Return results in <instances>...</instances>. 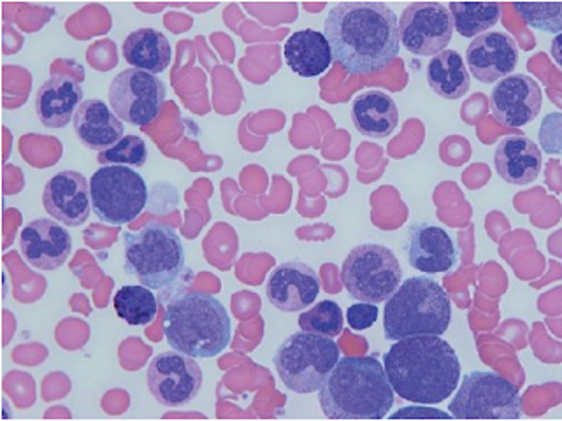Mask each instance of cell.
I'll return each instance as SVG.
<instances>
[{"mask_svg": "<svg viewBox=\"0 0 562 421\" xmlns=\"http://www.w3.org/2000/svg\"><path fill=\"white\" fill-rule=\"evenodd\" d=\"M427 84L436 95L457 101L470 92L471 76L456 49H445L427 66Z\"/></svg>", "mask_w": 562, "mask_h": 421, "instance_id": "484cf974", "label": "cell"}, {"mask_svg": "<svg viewBox=\"0 0 562 421\" xmlns=\"http://www.w3.org/2000/svg\"><path fill=\"white\" fill-rule=\"evenodd\" d=\"M452 323V304L443 286L424 276L401 283L385 304L383 332L386 341L415 335H443Z\"/></svg>", "mask_w": 562, "mask_h": 421, "instance_id": "5b68a950", "label": "cell"}, {"mask_svg": "<svg viewBox=\"0 0 562 421\" xmlns=\"http://www.w3.org/2000/svg\"><path fill=\"white\" fill-rule=\"evenodd\" d=\"M338 360L339 346L333 338L303 330L281 342L272 362L290 391L307 395L321 390Z\"/></svg>", "mask_w": 562, "mask_h": 421, "instance_id": "52a82bcc", "label": "cell"}, {"mask_svg": "<svg viewBox=\"0 0 562 421\" xmlns=\"http://www.w3.org/2000/svg\"><path fill=\"white\" fill-rule=\"evenodd\" d=\"M394 394L413 403H441L457 390L462 367L457 351L441 335L401 339L383 355Z\"/></svg>", "mask_w": 562, "mask_h": 421, "instance_id": "7a4b0ae2", "label": "cell"}, {"mask_svg": "<svg viewBox=\"0 0 562 421\" xmlns=\"http://www.w3.org/2000/svg\"><path fill=\"white\" fill-rule=\"evenodd\" d=\"M342 325H345V316L339 304L334 300H322L299 316L301 330L327 335V338H338L342 332Z\"/></svg>", "mask_w": 562, "mask_h": 421, "instance_id": "f1b7e54d", "label": "cell"}, {"mask_svg": "<svg viewBox=\"0 0 562 421\" xmlns=\"http://www.w3.org/2000/svg\"><path fill=\"white\" fill-rule=\"evenodd\" d=\"M272 306L283 312H299L315 304L321 295L318 274L304 262H283L274 268L266 285Z\"/></svg>", "mask_w": 562, "mask_h": 421, "instance_id": "9a60e30c", "label": "cell"}, {"mask_svg": "<svg viewBox=\"0 0 562 421\" xmlns=\"http://www.w3.org/2000/svg\"><path fill=\"white\" fill-rule=\"evenodd\" d=\"M351 120L362 136L385 139L400 127V110L394 99L380 90H369L356 96Z\"/></svg>", "mask_w": 562, "mask_h": 421, "instance_id": "cb8c5ba5", "label": "cell"}, {"mask_svg": "<svg viewBox=\"0 0 562 421\" xmlns=\"http://www.w3.org/2000/svg\"><path fill=\"white\" fill-rule=\"evenodd\" d=\"M123 58L132 69L160 75L171 64L172 48L162 32L155 29H139L127 35L122 46Z\"/></svg>", "mask_w": 562, "mask_h": 421, "instance_id": "d4e9b609", "label": "cell"}, {"mask_svg": "<svg viewBox=\"0 0 562 421\" xmlns=\"http://www.w3.org/2000/svg\"><path fill=\"white\" fill-rule=\"evenodd\" d=\"M164 333L169 346L178 353L192 359H213L231 344L233 327L218 298L187 292L167 303Z\"/></svg>", "mask_w": 562, "mask_h": 421, "instance_id": "277c9868", "label": "cell"}, {"mask_svg": "<svg viewBox=\"0 0 562 421\" xmlns=\"http://www.w3.org/2000/svg\"><path fill=\"white\" fill-rule=\"evenodd\" d=\"M92 210L110 225H127L145 210L148 184L131 167L102 166L90 180Z\"/></svg>", "mask_w": 562, "mask_h": 421, "instance_id": "30bf717a", "label": "cell"}, {"mask_svg": "<svg viewBox=\"0 0 562 421\" xmlns=\"http://www.w3.org/2000/svg\"><path fill=\"white\" fill-rule=\"evenodd\" d=\"M468 72L485 84L496 83L514 75L518 64V48L514 37L505 32H485L474 37L465 52Z\"/></svg>", "mask_w": 562, "mask_h": 421, "instance_id": "ac0fdd59", "label": "cell"}, {"mask_svg": "<svg viewBox=\"0 0 562 421\" xmlns=\"http://www.w3.org/2000/svg\"><path fill=\"white\" fill-rule=\"evenodd\" d=\"M394 399L376 356H342L318 390L322 411L333 420H382L394 408Z\"/></svg>", "mask_w": 562, "mask_h": 421, "instance_id": "3957f363", "label": "cell"}, {"mask_svg": "<svg viewBox=\"0 0 562 421\" xmlns=\"http://www.w3.org/2000/svg\"><path fill=\"white\" fill-rule=\"evenodd\" d=\"M457 420H517L522 417V399L505 377L491 371L465 374L450 402Z\"/></svg>", "mask_w": 562, "mask_h": 421, "instance_id": "9c48e42d", "label": "cell"}, {"mask_svg": "<svg viewBox=\"0 0 562 421\" xmlns=\"http://www.w3.org/2000/svg\"><path fill=\"white\" fill-rule=\"evenodd\" d=\"M123 265L146 288H169L187 269L183 242L169 225H145L123 236Z\"/></svg>", "mask_w": 562, "mask_h": 421, "instance_id": "8992f818", "label": "cell"}, {"mask_svg": "<svg viewBox=\"0 0 562 421\" xmlns=\"http://www.w3.org/2000/svg\"><path fill=\"white\" fill-rule=\"evenodd\" d=\"M448 11L452 16L453 31L473 39L485 32H491L492 26H496L501 18L499 4L453 2Z\"/></svg>", "mask_w": 562, "mask_h": 421, "instance_id": "83f0119b", "label": "cell"}, {"mask_svg": "<svg viewBox=\"0 0 562 421\" xmlns=\"http://www.w3.org/2000/svg\"><path fill=\"white\" fill-rule=\"evenodd\" d=\"M347 320L350 329L357 332L371 329L378 320V307L368 303L353 304L348 307Z\"/></svg>", "mask_w": 562, "mask_h": 421, "instance_id": "1f68e13d", "label": "cell"}, {"mask_svg": "<svg viewBox=\"0 0 562 421\" xmlns=\"http://www.w3.org/2000/svg\"><path fill=\"white\" fill-rule=\"evenodd\" d=\"M400 41L417 57H436L453 37V23L447 5L415 2L401 14Z\"/></svg>", "mask_w": 562, "mask_h": 421, "instance_id": "4fadbf2b", "label": "cell"}, {"mask_svg": "<svg viewBox=\"0 0 562 421\" xmlns=\"http://www.w3.org/2000/svg\"><path fill=\"white\" fill-rule=\"evenodd\" d=\"M341 281L359 303H386L403 283V269L391 248L366 242L342 262Z\"/></svg>", "mask_w": 562, "mask_h": 421, "instance_id": "ba28073f", "label": "cell"}, {"mask_svg": "<svg viewBox=\"0 0 562 421\" xmlns=\"http://www.w3.org/2000/svg\"><path fill=\"white\" fill-rule=\"evenodd\" d=\"M149 394L166 408H183L198 399L202 390V368L192 356L164 351L148 367Z\"/></svg>", "mask_w": 562, "mask_h": 421, "instance_id": "7c38bea8", "label": "cell"}, {"mask_svg": "<svg viewBox=\"0 0 562 421\" xmlns=\"http://www.w3.org/2000/svg\"><path fill=\"white\" fill-rule=\"evenodd\" d=\"M515 9L532 29L550 32V34L561 32V2H555V4H515Z\"/></svg>", "mask_w": 562, "mask_h": 421, "instance_id": "4dcf8cb0", "label": "cell"}, {"mask_svg": "<svg viewBox=\"0 0 562 421\" xmlns=\"http://www.w3.org/2000/svg\"><path fill=\"white\" fill-rule=\"evenodd\" d=\"M541 162L540 148L529 137L509 136L497 143L494 166L506 183L518 186L532 183L540 175Z\"/></svg>", "mask_w": 562, "mask_h": 421, "instance_id": "44dd1931", "label": "cell"}, {"mask_svg": "<svg viewBox=\"0 0 562 421\" xmlns=\"http://www.w3.org/2000/svg\"><path fill=\"white\" fill-rule=\"evenodd\" d=\"M20 250L29 265L40 271H57L72 250L69 230L57 219H34L20 234Z\"/></svg>", "mask_w": 562, "mask_h": 421, "instance_id": "2e32d148", "label": "cell"}, {"mask_svg": "<svg viewBox=\"0 0 562 421\" xmlns=\"http://www.w3.org/2000/svg\"><path fill=\"white\" fill-rule=\"evenodd\" d=\"M43 204L61 225L81 227L92 210L90 181L81 172H58L44 186Z\"/></svg>", "mask_w": 562, "mask_h": 421, "instance_id": "e0dca14e", "label": "cell"}, {"mask_svg": "<svg viewBox=\"0 0 562 421\" xmlns=\"http://www.w3.org/2000/svg\"><path fill=\"white\" fill-rule=\"evenodd\" d=\"M283 55L289 69L301 78L324 75L334 60L329 41L325 34L313 29H304L290 35Z\"/></svg>", "mask_w": 562, "mask_h": 421, "instance_id": "603a6c76", "label": "cell"}, {"mask_svg": "<svg viewBox=\"0 0 562 421\" xmlns=\"http://www.w3.org/2000/svg\"><path fill=\"white\" fill-rule=\"evenodd\" d=\"M409 265L424 274L452 271L459 260L456 241L435 224H415L408 232Z\"/></svg>", "mask_w": 562, "mask_h": 421, "instance_id": "d6986e66", "label": "cell"}, {"mask_svg": "<svg viewBox=\"0 0 562 421\" xmlns=\"http://www.w3.org/2000/svg\"><path fill=\"white\" fill-rule=\"evenodd\" d=\"M333 58L350 75H373L400 57L397 16L383 2H341L325 20Z\"/></svg>", "mask_w": 562, "mask_h": 421, "instance_id": "6da1fadb", "label": "cell"}, {"mask_svg": "<svg viewBox=\"0 0 562 421\" xmlns=\"http://www.w3.org/2000/svg\"><path fill=\"white\" fill-rule=\"evenodd\" d=\"M166 93L162 79L146 70L127 69L113 79L108 99L111 110L120 120L145 127L158 118Z\"/></svg>", "mask_w": 562, "mask_h": 421, "instance_id": "8fae6325", "label": "cell"}, {"mask_svg": "<svg viewBox=\"0 0 562 421\" xmlns=\"http://www.w3.org/2000/svg\"><path fill=\"white\" fill-rule=\"evenodd\" d=\"M75 130L87 148L104 151L122 139L125 134L122 122L105 102L90 99L79 105L75 114Z\"/></svg>", "mask_w": 562, "mask_h": 421, "instance_id": "7402d4cb", "label": "cell"}, {"mask_svg": "<svg viewBox=\"0 0 562 421\" xmlns=\"http://www.w3.org/2000/svg\"><path fill=\"white\" fill-rule=\"evenodd\" d=\"M83 104V88L70 76L57 75L41 84L35 95V113L48 128H64Z\"/></svg>", "mask_w": 562, "mask_h": 421, "instance_id": "ffe728a7", "label": "cell"}, {"mask_svg": "<svg viewBox=\"0 0 562 421\" xmlns=\"http://www.w3.org/2000/svg\"><path fill=\"white\" fill-rule=\"evenodd\" d=\"M101 166H125L140 169L148 160V146L139 136H123L116 145L97 157Z\"/></svg>", "mask_w": 562, "mask_h": 421, "instance_id": "f546056e", "label": "cell"}, {"mask_svg": "<svg viewBox=\"0 0 562 421\" xmlns=\"http://www.w3.org/2000/svg\"><path fill=\"white\" fill-rule=\"evenodd\" d=\"M541 102L540 84L531 76L509 75L492 88L491 113L505 127H526L540 114Z\"/></svg>", "mask_w": 562, "mask_h": 421, "instance_id": "5bb4252c", "label": "cell"}, {"mask_svg": "<svg viewBox=\"0 0 562 421\" xmlns=\"http://www.w3.org/2000/svg\"><path fill=\"white\" fill-rule=\"evenodd\" d=\"M113 306L116 315L132 327L151 323L158 309L157 298L143 285L122 286L114 295Z\"/></svg>", "mask_w": 562, "mask_h": 421, "instance_id": "4316f807", "label": "cell"}]
</instances>
